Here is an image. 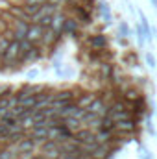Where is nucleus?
Instances as JSON below:
<instances>
[{"mask_svg": "<svg viewBox=\"0 0 157 159\" xmlns=\"http://www.w3.org/2000/svg\"><path fill=\"white\" fill-rule=\"evenodd\" d=\"M19 57H20V44H19V41L17 39L9 41V44L6 46V50H4L0 61H2L4 65H13V63L19 61Z\"/></svg>", "mask_w": 157, "mask_h": 159, "instance_id": "obj_1", "label": "nucleus"}, {"mask_svg": "<svg viewBox=\"0 0 157 159\" xmlns=\"http://www.w3.org/2000/svg\"><path fill=\"white\" fill-rule=\"evenodd\" d=\"M79 28H81V22L74 15H67L65 17V22H63V28H61V35H69V37H79Z\"/></svg>", "mask_w": 157, "mask_h": 159, "instance_id": "obj_2", "label": "nucleus"}, {"mask_svg": "<svg viewBox=\"0 0 157 159\" xmlns=\"http://www.w3.org/2000/svg\"><path fill=\"white\" fill-rule=\"evenodd\" d=\"M41 57H43V50H41L39 44H34V48H30L28 52H24L22 56H20V59H19V63H22V65H34V63H37Z\"/></svg>", "mask_w": 157, "mask_h": 159, "instance_id": "obj_3", "label": "nucleus"}, {"mask_svg": "<svg viewBox=\"0 0 157 159\" xmlns=\"http://www.w3.org/2000/svg\"><path fill=\"white\" fill-rule=\"evenodd\" d=\"M13 146H15L17 154H34V150H35L37 143H35V139H34V137L26 135V137H22V139H20L17 144H13Z\"/></svg>", "mask_w": 157, "mask_h": 159, "instance_id": "obj_4", "label": "nucleus"}, {"mask_svg": "<svg viewBox=\"0 0 157 159\" xmlns=\"http://www.w3.org/2000/svg\"><path fill=\"white\" fill-rule=\"evenodd\" d=\"M43 32L44 28L41 26L39 22H30L28 30H26V39L34 44H41V39H43Z\"/></svg>", "mask_w": 157, "mask_h": 159, "instance_id": "obj_5", "label": "nucleus"}, {"mask_svg": "<svg viewBox=\"0 0 157 159\" xmlns=\"http://www.w3.org/2000/svg\"><path fill=\"white\" fill-rule=\"evenodd\" d=\"M87 44L91 48H94V50H104V48L109 46V37L105 34H94V35H91L87 39Z\"/></svg>", "mask_w": 157, "mask_h": 159, "instance_id": "obj_6", "label": "nucleus"}, {"mask_svg": "<svg viewBox=\"0 0 157 159\" xmlns=\"http://www.w3.org/2000/svg\"><path fill=\"white\" fill-rule=\"evenodd\" d=\"M72 11H74V17L78 19L79 22H83V24H92V15H91V9L83 7L81 4H74V6H72Z\"/></svg>", "mask_w": 157, "mask_h": 159, "instance_id": "obj_7", "label": "nucleus"}, {"mask_svg": "<svg viewBox=\"0 0 157 159\" xmlns=\"http://www.w3.org/2000/svg\"><path fill=\"white\" fill-rule=\"evenodd\" d=\"M115 131L118 133H133L137 131V120L135 119H124L115 122Z\"/></svg>", "mask_w": 157, "mask_h": 159, "instance_id": "obj_8", "label": "nucleus"}, {"mask_svg": "<svg viewBox=\"0 0 157 159\" xmlns=\"http://www.w3.org/2000/svg\"><path fill=\"white\" fill-rule=\"evenodd\" d=\"M96 7H98V11H100V17H102V20H104V22L109 26V24L113 22V11H111V6H109V2H105V0H98Z\"/></svg>", "mask_w": 157, "mask_h": 159, "instance_id": "obj_9", "label": "nucleus"}, {"mask_svg": "<svg viewBox=\"0 0 157 159\" xmlns=\"http://www.w3.org/2000/svg\"><path fill=\"white\" fill-rule=\"evenodd\" d=\"M87 109L89 111H92V113H96V115H100V117H104L105 113H107V104H105V100L98 94L89 106H87Z\"/></svg>", "mask_w": 157, "mask_h": 159, "instance_id": "obj_10", "label": "nucleus"}, {"mask_svg": "<svg viewBox=\"0 0 157 159\" xmlns=\"http://www.w3.org/2000/svg\"><path fill=\"white\" fill-rule=\"evenodd\" d=\"M61 34H56L50 26L48 28H44V32H43V39H41V43L43 44H46V46H56L59 41H61Z\"/></svg>", "mask_w": 157, "mask_h": 159, "instance_id": "obj_11", "label": "nucleus"}, {"mask_svg": "<svg viewBox=\"0 0 157 159\" xmlns=\"http://www.w3.org/2000/svg\"><path fill=\"white\" fill-rule=\"evenodd\" d=\"M74 137L78 139L81 144H92V143H96L94 141V131L91 128H87V126L85 128H79L78 131L74 133Z\"/></svg>", "mask_w": 157, "mask_h": 159, "instance_id": "obj_12", "label": "nucleus"}, {"mask_svg": "<svg viewBox=\"0 0 157 159\" xmlns=\"http://www.w3.org/2000/svg\"><path fill=\"white\" fill-rule=\"evenodd\" d=\"M113 63L111 61H100L98 63V80H102V81H107V80L111 78V74H113Z\"/></svg>", "mask_w": 157, "mask_h": 159, "instance_id": "obj_13", "label": "nucleus"}, {"mask_svg": "<svg viewBox=\"0 0 157 159\" xmlns=\"http://www.w3.org/2000/svg\"><path fill=\"white\" fill-rule=\"evenodd\" d=\"M65 17H67V13H65V11H61V9H57V11L52 15V22H50V28H52L56 34H61V28H63Z\"/></svg>", "mask_w": 157, "mask_h": 159, "instance_id": "obj_14", "label": "nucleus"}, {"mask_svg": "<svg viewBox=\"0 0 157 159\" xmlns=\"http://www.w3.org/2000/svg\"><path fill=\"white\" fill-rule=\"evenodd\" d=\"M76 96H78V93L74 91V89H61V91H56V93H52V98H57V100H63V102H74L76 100Z\"/></svg>", "mask_w": 157, "mask_h": 159, "instance_id": "obj_15", "label": "nucleus"}, {"mask_svg": "<svg viewBox=\"0 0 157 159\" xmlns=\"http://www.w3.org/2000/svg\"><path fill=\"white\" fill-rule=\"evenodd\" d=\"M98 96V93H94V91H87V93H81V94H78L76 96V106H79V107H87L94 98Z\"/></svg>", "mask_w": 157, "mask_h": 159, "instance_id": "obj_16", "label": "nucleus"}, {"mask_svg": "<svg viewBox=\"0 0 157 159\" xmlns=\"http://www.w3.org/2000/svg\"><path fill=\"white\" fill-rule=\"evenodd\" d=\"M28 135L34 137L35 143H37V146H39L41 143H44V141L48 139V128H32V129L28 131Z\"/></svg>", "mask_w": 157, "mask_h": 159, "instance_id": "obj_17", "label": "nucleus"}, {"mask_svg": "<svg viewBox=\"0 0 157 159\" xmlns=\"http://www.w3.org/2000/svg\"><path fill=\"white\" fill-rule=\"evenodd\" d=\"M122 98L128 102V104H131V102H135L139 96H142V93H141V89H137V87H128V89H124L122 91Z\"/></svg>", "mask_w": 157, "mask_h": 159, "instance_id": "obj_18", "label": "nucleus"}, {"mask_svg": "<svg viewBox=\"0 0 157 159\" xmlns=\"http://www.w3.org/2000/svg\"><path fill=\"white\" fill-rule=\"evenodd\" d=\"M63 124H65L70 131H74V133L78 131L79 128H83V122L79 119H76V117H65V119H63Z\"/></svg>", "mask_w": 157, "mask_h": 159, "instance_id": "obj_19", "label": "nucleus"}, {"mask_svg": "<svg viewBox=\"0 0 157 159\" xmlns=\"http://www.w3.org/2000/svg\"><path fill=\"white\" fill-rule=\"evenodd\" d=\"M98 129H104V131H115V122L109 119L107 115H104V117H100V124H98Z\"/></svg>", "mask_w": 157, "mask_h": 159, "instance_id": "obj_20", "label": "nucleus"}, {"mask_svg": "<svg viewBox=\"0 0 157 159\" xmlns=\"http://www.w3.org/2000/svg\"><path fill=\"white\" fill-rule=\"evenodd\" d=\"M19 126H20V129H24V131H30V129L34 128V119H32V115L20 117V119H19Z\"/></svg>", "mask_w": 157, "mask_h": 159, "instance_id": "obj_21", "label": "nucleus"}, {"mask_svg": "<svg viewBox=\"0 0 157 159\" xmlns=\"http://www.w3.org/2000/svg\"><path fill=\"white\" fill-rule=\"evenodd\" d=\"M118 35H122V37H129L131 35V28H129V24L126 20L118 22Z\"/></svg>", "mask_w": 157, "mask_h": 159, "instance_id": "obj_22", "label": "nucleus"}, {"mask_svg": "<svg viewBox=\"0 0 157 159\" xmlns=\"http://www.w3.org/2000/svg\"><path fill=\"white\" fill-rule=\"evenodd\" d=\"M35 100H37V96L35 94H30V96H26V98H22V100H19V104L20 106H24V107H34V104H35Z\"/></svg>", "mask_w": 157, "mask_h": 159, "instance_id": "obj_23", "label": "nucleus"}, {"mask_svg": "<svg viewBox=\"0 0 157 159\" xmlns=\"http://www.w3.org/2000/svg\"><path fill=\"white\" fill-rule=\"evenodd\" d=\"M144 61H146V65H148V67H150L152 70H154V69H155V67H157L155 56H154L152 52H146V54H144Z\"/></svg>", "mask_w": 157, "mask_h": 159, "instance_id": "obj_24", "label": "nucleus"}, {"mask_svg": "<svg viewBox=\"0 0 157 159\" xmlns=\"http://www.w3.org/2000/svg\"><path fill=\"white\" fill-rule=\"evenodd\" d=\"M139 156H141V159H154L152 152H150L144 144H141V143H139Z\"/></svg>", "mask_w": 157, "mask_h": 159, "instance_id": "obj_25", "label": "nucleus"}, {"mask_svg": "<svg viewBox=\"0 0 157 159\" xmlns=\"http://www.w3.org/2000/svg\"><path fill=\"white\" fill-rule=\"evenodd\" d=\"M124 61H126V63H131V65H137V56H135L133 52H129V54H126Z\"/></svg>", "mask_w": 157, "mask_h": 159, "instance_id": "obj_26", "label": "nucleus"}, {"mask_svg": "<svg viewBox=\"0 0 157 159\" xmlns=\"http://www.w3.org/2000/svg\"><path fill=\"white\" fill-rule=\"evenodd\" d=\"M50 22H52V15H44V17L39 20V24L43 26V28H48V26H50Z\"/></svg>", "mask_w": 157, "mask_h": 159, "instance_id": "obj_27", "label": "nucleus"}, {"mask_svg": "<svg viewBox=\"0 0 157 159\" xmlns=\"http://www.w3.org/2000/svg\"><path fill=\"white\" fill-rule=\"evenodd\" d=\"M46 0H22V4L24 6H41V4H44Z\"/></svg>", "mask_w": 157, "mask_h": 159, "instance_id": "obj_28", "label": "nucleus"}, {"mask_svg": "<svg viewBox=\"0 0 157 159\" xmlns=\"http://www.w3.org/2000/svg\"><path fill=\"white\" fill-rule=\"evenodd\" d=\"M26 76H28V80H35L37 76H39V70H37V69H32V70H28Z\"/></svg>", "mask_w": 157, "mask_h": 159, "instance_id": "obj_29", "label": "nucleus"}, {"mask_svg": "<svg viewBox=\"0 0 157 159\" xmlns=\"http://www.w3.org/2000/svg\"><path fill=\"white\" fill-rule=\"evenodd\" d=\"M11 7V2H7V0H0V9L2 11H7Z\"/></svg>", "mask_w": 157, "mask_h": 159, "instance_id": "obj_30", "label": "nucleus"}, {"mask_svg": "<svg viewBox=\"0 0 157 159\" xmlns=\"http://www.w3.org/2000/svg\"><path fill=\"white\" fill-rule=\"evenodd\" d=\"M48 4H54V6H63V4H67V0H46Z\"/></svg>", "mask_w": 157, "mask_h": 159, "instance_id": "obj_31", "label": "nucleus"}, {"mask_svg": "<svg viewBox=\"0 0 157 159\" xmlns=\"http://www.w3.org/2000/svg\"><path fill=\"white\" fill-rule=\"evenodd\" d=\"M118 43H120L122 46H128V37H122V35H118Z\"/></svg>", "mask_w": 157, "mask_h": 159, "instance_id": "obj_32", "label": "nucleus"}, {"mask_svg": "<svg viewBox=\"0 0 157 159\" xmlns=\"http://www.w3.org/2000/svg\"><path fill=\"white\" fill-rule=\"evenodd\" d=\"M152 35H154V39H157V28L155 26H152Z\"/></svg>", "mask_w": 157, "mask_h": 159, "instance_id": "obj_33", "label": "nucleus"}, {"mask_svg": "<svg viewBox=\"0 0 157 159\" xmlns=\"http://www.w3.org/2000/svg\"><path fill=\"white\" fill-rule=\"evenodd\" d=\"M150 2H152V6H154V7L157 9V0H150Z\"/></svg>", "mask_w": 157, "mask_h": 159, "instance_id": "obj_34", "label": "nucleus"}, {"mask_svg": "<svg viewBox=\"0 0 157 159\" xmlns=\"http://www.w3.org/2000/svg\"><path fill=\"white\" fill-rule=\"evenodd\" d=\"M2 148H4V144H0V152H2Z\"/></svg>", "mask_w": 157, "mask_h": 159, "instance_id": "obj_35", "label": "nucleus"}, {"mask_svg": "<svg viewBox=\"0 0 157 159\" xmlns=\"http://www.w3.org/2000/svg\"><path fill=\"white\" fill-rule=\"evenodd\" d=\"M0 59H2V52H0Z\"/></svg>", "mask_w": 157, "mask_h": 159, "instance_id": "obj_36", "label": "nucleus"}]
</instances>
